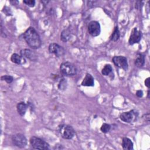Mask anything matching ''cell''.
Segmentation results:
<instances>
[{"label":"cell","instance_id":"cell-1","mask_svg":"<svg viewBox=\"0 0 150 150\" xmlns=\"http://www.w3.org/2000/svg\"><path fill=\"white\" fill-rule=\"evenodd\" d=\"M23 38L27 44L32 49H39L42 45L40 36L36 30L32 27L29 28L23 33Z\"/></svg>","mask_w":150,"mask_h":150},{"label":"cell","instance_id":"cell-2","mask_svg":"<svg viewBox=\"0 0 150 150\" xmlns=\"http://www.w3.org/2000/svg\"><path fill=\"white\" fill-rule=\"evenodd\" d=\"M61 73L66 76H74L77 73V69L76 66L71 63L66 62L61 64L60 66Z\"/></svg>","mask_w":150,"mask_h":150},{"label":"cell","instance_id":"cell-3","mask_svg":"<svg viewBox=\"0 0 150 150\" xmlns=\"http://www.w3.org/2000/svg\"><path fill=\"white\" fill-rule=\"evenodd\" d=\"M59 131L62 137L66 139H71L75 134V131L71 126L65 124L59 126Z\"/></svg>","mask_w":150,"mask_h":150},{"label":"cell","instance_id":"cell-4","mask_svg":"<svg viewBox=\"0 0 150 150\" xmlns=\"http://www.w3.org/2000/svg\"><path fill=\"white\" fill-rule=\"evenodd\" d=\"M30 143L34 149H49V145L40 139V138L36 137H32L30 139Z\"/></svg>","mask_w":150,"mask_h":150},{"label":"cell","instance_id":"cell-5","mask_svg":"<svg viewBox=\"0 0 150 150\" xmlns=\"http://www.w3.org/2000/svg\"><path fill=\"white\" fill-rule=\"evenodd\" d=\"M12 140L13 144L19 147V148H24L27 144V139L26 137L21 134H16L12 136Z\"/></svg>","mask_w":150,"mask_h":150},{"label":"cell","instance_id":"cell-6","mask_svg":"<svg viewBox=\"0 0 150 150\" xmlns=\"http://www.w3.org/2000/svg\"><path fill=\"white\" fill-rule=\"evenodd\" d=\"M112 60L116 66L122 68L125 70L128 69V63L126 57L122 56H116L112 58Z\"/></svg>","mask_w":150,"mask_h":150},{"label":"cell","instance_id":"cell-7","mask_svg":"<svg viewBox=\"0 0 150 150\" xmlns=\"http://www.w3.org/2000/svg\"><path fill=\"white\" fill-rule=\"evenodd\" d=\"M88 30L89 33L93 36H97L100 33V25L97 21H91L88 26Z\"/></svg>","mask_w":150,"mask_h":150},{"label":"cell","instance_id":"cell-8","mask_svg":"<svg viewBox=\"0 0 150 150\" xmlns=\"http://www.w3.org/2000/svg\"><path fill=\"white\" fill-rule=\"evenodd\" d=\"M49 51L50 53L54 54L57 57L63 56L64 53V49L60 45L56 43H51L49 46Z\"/></svg>","mask_w":150,"mask_h":150},{"label":"cell","instance_id":"cell-9","mask_svg":"<svg viewBox=\"0 0 150 150\" xmlns=\"http://www.w3.org/2000/svg\"><path fill=\"white\" fill-rule=\"evenodd\" d=\"M141 36H142L141 32L138 30L137 28H134L131 32V33L129 39V45H134L135 43H138L141 39Z\"/></svg>","mask_w":150,"mask_h":150},{"label":"cell","instance_id":"cell-10","mask_svg":"<svg viewBox=\"0 0 150 150\" xmlns=\"http://www.w3.org/2000/svg\"><path fill=\"white\" fill-rule=\"evenodd\" d=\"M135 113L134 111L124 112L120 115V119L125 122H131L134 118Z\"/></svg>","mask_w":150,"mask_h":150},{"label":"cell","instance_id":"cell-11","mask_svg":"<svg viewBox=\"0 0 150 150\" xmlns=\"http://www.w3.org/2000/svg\"><path fill=\"white\" fill-rule=\"evenodd\" d=\"M21 54L23 57H26L32 61L36 60L37 58H38L37 55L35 53H34L32 50H30L29 49H27L21 50Z\"/></svg>","mask_w":150,"mask_h":150},{"label":"cell","instance_id":"cell-12","mask_svg":"<svg viewBox=\"0 0 150 150\" xmlns=\"http://www.w3.org/2000/svg\"><path fill=\"white\" fill-rule=\"evenodd\" d=\"M94 84V79L93 76L90 74H86L81 83V85L83 86H93Z\"/></svg>","mask_w":150,"mask_h":150},{"label":"cell","instance_id":"cell-13","mask_svg":"<svg viewBox=\"0 0 150 150\" xmlns=\"http://www.w3.org/2000/svg\"><path fill=\"white\" fill-rule=\"evenodd\" d=\"M122 146L124 149L131 150L133 149V143L130 139L127 137H124L122 139Z\"/></svg>","mask_w":150,"mask_h":150},{"label":"cell","instance_id":"cell-14","mask_svg":"<svg viewBox=\"0 0 150 150\" xmlns=\"http://www.w3.org/2000/svg\"><path fill=\"white\" fill-rule=\"evenodd\" d=\"M145 63V57L142 54L138 53L137 56L135 64L138 67H141L144 65Z\"/></svg>","mask_w":150,"mask_h":150},{"label":"cell","instance_id":"cell-15","mask_svg":"<svg viewBox=\"0 0 150 150\" xmlns=\"http://www.w3.org/2000/svg\"><path fill=\"white\" fill-rule=\"evenodd\" d=\"M27 110V105L23 102L19 103L17 105V111L18 113L21 115L23 116Z\"/></svg>","mask_w":150,"mask_h":150},{"label":"cell","instance_id":"cell-16","mask_svg":"<svg viewBox=\"0 0 150 150\" xmlns=\"http://www.w3.org/2000/svg\"><path fill=\"white\" fill-rule=\"evenodd\" d=\"M11 60L13 63L19 64L23 62V57L18 54L17 53H13L11 56Z\"/></svg>","mask_w":150,"mask_h":150},{"label":"cell","instance_id":"cell-17","mask_svg":"<svg viewBox=\"0 0 150 150\" xmlns=\"http://www.w3.org/2000/svg\"><path fill=\"white\" fill-rule=\"evenodd\" d=\"M60 39L63 42H67L70 38V32L67 30H64L60 35Z\"/></svg>","mask_w":150,"mask_h":150},{"label":"cell","instance_id":"cell-18","mask_svg":"<svg viewBox=\"0 0 150 150\" xmlns=\"http://www.w3.org/2000/svg\"><path fill=\"white\" fill-rule=\"evenodd\" d=\"M120 31L118 30V27L116 26L115 28V29H114V30L111 36V40H112V41L117 40L119 39V38H120Z\"/></svg>","mask_w":150,"mask_h":150},{"label":"cell","instance_id":"cell-19","mask_svg":"<svg viewBox=\"0 0 150 150\" xmlns=\"http://www.w3.org/2000/svg\"><path fill=\"white\" fill-rule=\"evenodd\" d=\"M112 70V67L110 64H106L104 66V68L102 69V74L104 76H108Z\"/></svg>","mask_w":150,"mask_h":150},{"label":"cell","instance_id":"cell-20","mask_svg":"<svg viewBox=\"0 0 150 150\" xmlns=\"http://www.w3.org/2000/svg\"><path fill=\"white\" fill-rule=\"evenodd\" d=\"M110 128H111L110 125H109V124H106V123H104V124H103L101 125L100 129H101V131L103 132H104V133H107V132H108L110 131Z\"/></svg>","mask_w":150,"mask_h":150},{"label":"cell","instance_id":"cell-21","mask_svg":"<svg viewBox=\"0 0 150 150\" xmlns=\"http://www.w3.org/2000/svg\"><path fill=\"white\" fill-rule=\"evenodd\" d=\"M2 80L5 81L8 83H11L12 82L13 79L11 76H8V75H4L1 77Z\"/></svg>","mask_w":150,"mask_h":150},{"label":"cell","instance_id":"cell-22","mask_svg":"<svg viewBox=\"0 0 150 150\" xmlns=\"http://www.w3.org/2000/svg\"><path fill=\"white\" fill-rule=\"evenodd\" d=\"M23 2L24 4L30 7H33L35 5V1L34 0H24Z\"/></svg>","mask_w":150,"mask_h":150},{"label":"cell","instance_id":"cell-23","mask_svg":"<svg viewBox=\"0 0 150 150\" xmlns=\"http://www.w3.org/2000/svg\"><path fill=\"white\" fill-rule=\"evenodd\" d=\"M149 79H150V78H149V77H148V78L146 79L145 80V85L148 88H149V87H150Z\"/></svg>","mask_w":150,"mask_h":150},{"label":"cell","instance_id":"cell-24","mask_svg":"<svg viewBox=\"0 0 150 150\" xmlns=\"http://www.w3.org/2000/svg\"><path fill=\"white\" fill-rule=\"evenodd\" d=\"M136 95L138 97H141L143 96V92L142 90H138L136 93Z\"/></svg>","mask_w":150,"mask_h":150},{"label":"cell","instance_id":"cell-25","mask_svg":"<svg viewBox=\"0 0 150 150\" xmlns=\"http://www.w3.org/2000/svg\"><path fill=\"white\" fill-rule=\"evenodd\" d=\"M148 97L149 98V90H148Z\"/></svg>","mask_w":150,"mask_h":150}]
</instances>
